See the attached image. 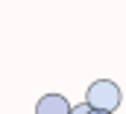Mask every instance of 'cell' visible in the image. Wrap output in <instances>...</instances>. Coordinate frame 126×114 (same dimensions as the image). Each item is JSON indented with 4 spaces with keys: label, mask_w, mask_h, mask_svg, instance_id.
<instances>
[{
    "label": "cell",
    "mask_w": 126,
    "mask_h": 114,
    "mask_svg": "<svg viewBox=\"0 0 126 114\" xmlns=\"http://www.w3.org/2000/svg\"><path fill=\"white\" fill-rule=\"evenodd\" d=\"M88 111H91V105H88L85 100H82V102H76V105H70V114H88Z\"/></svg>",
    "instance_id": "cell-3"
},
{
    "label": "cell",
    "mask_w": 126,
    "mask_h": 114,
    "mask_svg": "<svg viewBox=\"0 0 126 114\" xmlns=\"http://www.w3.org/2000/svg\"><path fill=\"white\" fill-rule=\"evenodd\" d=\"M35 114H70V102L62 94H44L35 102Z\"/></svg>",
    "instance_id": "cell-2"
},
{
    "label": "cell",
    "mask_w": 126,
    "mask_h": 114,
    "mask_svg": "<svg viewBox=\"0 0 126 114\" xmlns=\"http://www.w3.org/2000/svg\"><path fill=\"white\" fill-rule=\"evenodd\" d=\"M88 114H106V111H94V108H91V111H88Z\"/></svg>",
    "instance_id": "cell-4"
},
{
    "label": "cell",
    "mask_w": 126,
    "mask_h": 114,
    "mask_svg": "<svg viewBox=\"0 0 126 114\" xmlns=\"http://www.w3.org/2000/svg\"><path fill=\"white\" fill-rule=\"evenodd\" d=\"M85 102H88L94 111L114 114L120 108V102H123V94H120L117 82H111V79H97V82H91L88 91H85Z\"/></svg>",
    "instance_id": "cell-1"
}]
</instances>
